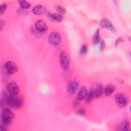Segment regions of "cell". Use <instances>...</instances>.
Instances as JSON below:
<instances>
[{
  "label": "cell",
  "mask_w": 131,
  "mask_h": 131,
  "mask_svg": "<svg viewBox=\"0 0 131 131\" xmlns=\"http://www.w3.org/2000/svg\"><path fill=\"white\" fill-rule=\"evenodd\" d=\"M101 40L100 38V30L99 29H97L96 31L95 34L93 36V43L94 45H96Z\"/></svg>",
  "instance_id": "2e32d148"
},
{
  "label": "cell",
  "mask_w": 131,
  "mask_h": 131,
  "mask_svg": "<svg viewBox=\"0 0 131 131\" xmlns=\"http://www.w3.org/2000/svg\"><path fill=\"white\" fill-rule=\"evenodd\" d=\"M61 41V36L57 32L51 33L48 37L49 43L52 46L58 45Z\"/></svg>",
  "instance_id": "5b68a950"
},
{
  "label": "cell",
  "mask_w": 131,
  "mask_h": 131,
  "mask_svg": "<svg viewBox=\"0 0 131 131\" xmlns=\"http://www.w3.org/2000/svg\"><path fill=\"white\" fill-rule=\"evenodd\" d=\"M100 25L103 28L107 29L114 33L116 32V29L113 26L111 21L107 18H103L100 21Z\"/></svg>",
  "instance_id": "52a82bcc"
},
{
  "label": "cell",
  "mask_w": 131,
  "mask_h": 131,
  "mask_svg": "<svg viewBox=\"0 0 131 131\" xmlns=\"http://www.w3.org/2000/svg\"><path fill=\"white\" fill-rule=\"evenodd\" d=\"M48 16L49 18H50L52 20L58 22L61 21L63 19V16L61 14L59 13H48Z\"/></svg>",
  "instance_id": "5bb4252c"
},
{
  "label": "cell",
  "mask_w": 131,
  "mask_h": 131,
  "mask_svg": "<svg viewBox=\"0 0 131 131\" xmlns=\"http://www.w3.org/2000/svg\"><path fill=\"white\" fill-rule=\"evenodd\" d=\"M4 69L6 73L9 75L15 73L18 70L17 65L12 61H8L6 62L4 64Z\"/></svg>",
  "instance_id": "277c9868"
},
{
  "label": "cell",
  "mask_w": 131,
  "mask_h": 131,
  "mask_svg": "<svg viewBox=\"0 0 131 131\" xmlns=\"http://www.w3.org/2000/svg\"><path fill=\"white\" fill-rule=\"evenodd\" d=\"M7 126L3 125V124H1V127H0V130L1 131H5V130H7V128H6Z\"/></svg>",
  "instance_id": "484cf974"
},
{
  "label": "cell",
  "mask_w": 131,
  "mask_h": 131,
  "mask_svg": "<svg viewBox=\"0 0 131 131\" xmlns=\"http://www.w3.org/2000/svg\"><path fill=\"white\" fill-rule=\"evenodd\" d=\"M0 24H1V30H2L4 27L5 26V21H4L3 20H1Z\"/></svg>",
  "instance_id": "4316f807"
},
{
  "label": "cell",
  "mask_w": 131,
  "mask_h": 131,
  "mask_svg": "<svg viewBox=\"0 0 131 131\" xmlns=\"http://www.w3.org/2000/svg\"><path fill=\"white\" fill-rule=\"evenodd\" d=\"M94 97V94H93L92 90V89H91V90L88 92V94L85 98L86 103H89L91 102V101H92Z\"/></svg>",
  "instance_id": "e0dca14e"
},
{
  "label": "cell",
  "mask_w": 131,
  "mask_h": 131,
  "mask_svg": "<svg viewBox=\"0 0 131 131\" xmlns=\"http://www.w3.org/2000/svg\"><path fill=\"white\" fill-rule=\"evenodd\" d=\"M88 45L87 43H83L80 49V51H79V53L81 55H85L86 54H87L88 52Z\"/></svg>",
  "instance_id": "ac0fdd59"
},
{
  "label": "cell",
  "mask_w": 131,
  "mask_h": 131,
  "mask_svg": "<svg viewBox=\"0 0 131 131\" xmlns=\"http://www.w3.org/2000/svg\"><path fill=\"white\" fill-rule=\"evenodd\" d=\"M115 90V86L112 84H107L103 90V92H104V94H105V95L109 96L114 92Z\"/></svg>",
  "instance_id": "9a60e30c"
},
{
  "label": "cell",
  "mask_w": 131,
  "mask_h": 131,
  "mask_svg": "<svg viewBox=\"0 0 131 131\" xmlns=\"http://www.w3.org/2000/svg\"><path fill=\"white\" fill-rule=\"evenodd\" d=\"M130 128V122L128 120H125L119 123L116 127L118 130L126 131L128 130Z\"/></svg>",
  "instance_id": "8fae6325"
},
{
  "label": "cell",
  "mask_w": 131,
  "mask_h": 131,
  "mask_svg": "<svg viewBox=\"0 0 131 131\" xmlns=\"http://www.w3.org/2000/svg\"><path fill=\"white\" fill-rule=\"evenodd\" d=\"M55 9L60 14H64L66 13V10L62 6L59 5H56L55 6Z\"/></svg>",
  "instance_id": "ffe728a7"
},
{
  "label": "cell",
  "mask_w": 131,
  "mask_h": 131,
  "mask_svg": "<svg viewBox=\"0 0 131 131\" xmlns=\"http://www.w3.org/2000/svg\"><path fill=\"white\" fill-rule=\"evenodd\" d=\"M14 118V113L9 107L4 108L1 114V124L8 126Z\"/></svg>",
  "instance_id": "6da1fadb"
},
{
  "label": "cell",
  "mask_w": 131,
  "mask_h": 131,
  "mask_svg": "<svg viewBox=\"0 0 131 131\" xmlns=\"http://www.w3.org/2000/svg\"><path fill=\"white\" fill-rule=\"evenodd\" d=\"M78 82L76 80H71L69 82L67 86V92L70 94H74L78 88Z\"/></svg>",
  "instance_id": "30bf717a"
},
{
  "label": "cell",
  "mask_w": 131,
  "mask_h": 131,
  "mask_svg": "<svg viewBox=\"0 0 131 131\" xmlns=\"http://www.w3.org/2000/svg\"><path fill=\"white\" fill-rule=\"evenodd\" d=\"M85 114V110L83 107H80L79 108L76 112V115L78 116H83Z\"/></svg>",
  "instance_id": "44dd1931"
},
{
  "label": "cell",
  "mask_w": 131,
  "mask_h": 131,
  "mask_svg": "<svg viewBox=\"0 0 131 131\" xmlns=\"http://www.w3.org/2000/svg\"><path fill=\"white\" fill-rule=\"evenodd\" d=\"M1 14H3L5 11L7 9V5L6 4L4 3V4H2L1 6Z\"/></svg>",
  "instance_id": "7402d4cb"
},
{
  "label": "cell",
  "mask_w": 131,
  "mask_h": 131,
  "mask_svg": "<svg viewBox=\"0 0 131 131\" xmlns=\"http://www.w3.org/2000/svg\"><path fill=\"white\" fill-rule=\"evenodd\" d=\"M32 12L36 15H43L46 13L47 9L42 5H37L33 8Z\"/></svg>",
  "instance_id": "7c38bea8"
},
{
  "label": "cell",
  "mask_w": 131,
  "mask_h": 131,
  "mask_svg": "<svg viewBox=\"0 0 131 131\" xmlns=\"http://www.w3.org/2000/svg\"><path fill=\"white\" fill-rule=\"evenodd\" d=\"M79 101H80V100H78V99H75L74 101H73V106H77L79 104Z\"/></svg>",
  "instance_id": "d4e9b609"
},
{
  "label": "cell",
  "mask_w": 131,
  "mask_h": 131,
  "mask_svg": "<svg viewBox=\"0 0 131 131\" xmlns=\"http://www.w3.org/2000/svg\"><path fill=\"white\" fill-rule=\"evenodd\" d=\"M94 94V97L95 98L100 97L103 92V85L100 83L96 84L93 88H91Z\"/></svg>",
  "instance_id": "9c48e42d"
},
{
  "label": "cell",
  "mask_w": 131,
  "mask_h": 131,
  "mask_svg": "<svg viewBox=\"0 0 131 131\" xmlns=\"http://www.w3.org/2000/svg\"><path fill=\"white\" fill-rule=\"evenodd\" d=\"M123 40V39L121 37H119V38H118L116 39V41H115V45H116V46H118V45H119V43L120 42H122Z\"/></svg>",
  "instance_id": "cb8c5ba5"
},
{
  "label": "cell",
  "mask_w": 131,
  "mask_h": 131,
  "mask_svg": "<svg viewBox=\"0 0 131 131\" xmlns=\"http://www.w3.org/2000/svg\"><path fill=\"white\" fill-rule=\"evenodd\" d=\"M59 61L61 67L64 70H67L70 65V59L68 53L65 52H62L59 56Z\"/></svg>",
  "instance_id": "3957f363"
},
{
  "label": "cell",
  "mask_w": 131,
  "mask_h": 131,
  "mask_svg": "<svg viewBox=\"0 0 131 131\" xmlns=\"http://www.w3.org/2000/svg\"><path fill=\"white\" fill-rule=\"evenodd\" d=\"M105 47V42L104 40H102L100 42V51L102 52L104 51Z\"/></svg>",
  "instance_id": "603a6c76"
},
{
  "label": "cell",
  "mask_w": 131,
  "mask_h": 131,
  "mask_svg": "<svg viewBox=\"0 0 131 131\" xmlns=\"http://www.w3.org/2000/svg\"><path fill=\"white\" fill-rule=\"evenodd\" d=\"M88 91L85 87L82 86L80 88L79 90L77 96V99H78L79 100H83V99H85L87 94H88Z\"/></svg>",
  "instance_id": "4fadbf2b"
},
{
  "label": "cell",
  "mask_w": 131,
  "mask_h": 131,
  "mask_svg": "<svg viewBox=\"0 0 131 131\" xmlns=\"http://www.w3.org/2000/svg\"><path fill=\"white\" fill-rule=\"evenodd\" d=\"M18 3L20 6L23 9H28L31 7V4L26 1H19Z\"/></svg>",
  "instance_id": "d6986e66"
},
{
  "label": "cell",
  "mask_w": 131,
  "mask_h": 131,
  "mask_svg": "<svg viewBox=\"0 0 131 131\" xmlns=\"http://www.w3.org/2000/svg\"><path fill=\"white\" fill-rule=\"evenodd\" d=\"M8 92L11 94H18L19 92V88L18 84L14 81H11L7 85Z\"/></svg>",
  "instance_id": "ba28073f"
},
{
  "label": "cell",
  "mask_w": 131,
  "mask_h": 131,
  "mask_svg": "<svg viewBox=\"0 0 131 131\" xmlns=\"http://www.w3.org/2000/svg\"><path fill=\"white\" fill-rule=\"evenodd\" d=\"M35 29L40 33H43L48 29V26L46 21L43 19H39L35 24Z\"/></svg>",
  "instance_id": "8992f818"
},
{
  "label": "cell",
  "mask_w": 131,
  "mask_h": 131,
  "mask_svg": "<svg viewBox=\"0 0 131 131\" xmlns=\"http://www.w3.org/2000/svg\"><path fill=\"white\" fill-rule=\"evenodd\" d=\"M115 99L117 104L121 107H125L129 103V99L128 96L123 93H118L116 95Z\"/></svg>",
  "instance_id": "7a4b0ae2"
}]
</instances>
